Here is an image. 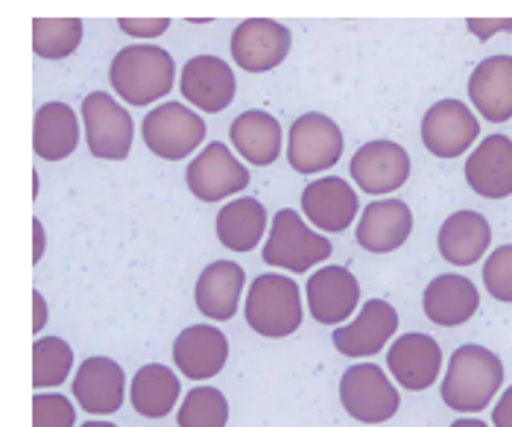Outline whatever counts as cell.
Masks as SVG:
<instances>
[{
  "instance_id": "obj_1",
  "label": "cell",
  "mask_w": 512,
  "mask_h": 427,
  "mask_svg": "<svg viewBox=\"0 0 512 427\" xmlns=\"http://www.w3.org/2000/svg\"><path fill=\"white\" fill-rule=\"evenodd\" d=\"M504 384V363L498 354L483 346H460L451 354L445 381H442V401L457 413H477L495 398Z\"/></svg>"
},
{
  "instance_id": "obj_2",
  "label": "cell",
  "mask_w": 512,
  "mask_h": 427,
  "mask_svg": "<svg viewBox=\"0 0 512 427\" xmlns=\"http://www.w3.org/2000/svg\"><path fill=\"white\" fill-rule=\"evenodd\" d=\"M109 79L129 106H150L158 97L170 94L176 82V65L170 53L156 44H132L112 59Z\"/></svg>"
},
{
  "instance_id": "obj_3",
  "label": "cell",
  "mask_w": 512,
  "mask_h": 427,
  "mask_svg": "<svg viewBox=\"0 0 512 427\" xmlns=\"http://www.w3.org/2000/svg\"><path fill=\"white\" fill-rule=\"evenodd\" d=\"M246 322L255 334L281 340L302 325V296L299 284L287 275L267 272L252 281L246 296Z\"/></svg>"
},
{
  "instance_id": "obj_4",
  "label": "cell",
  "mask_w": 512,
  "mask_h": 427,
  "mask_svg": "<svg viewBox=\"0 0 512 427\" xmlns=\"http://www.w3.org/2000/svg\"><path fill=\"white\" fill-rule=\"evenodd\" d=\"M331 252H334V246L322 234L311 232L308 223H302L299 211L281 208L273 220V232L267 237V246H264V261L276 270L305 272L322 264Z\"/></svg>"
},
{
  "instance_id": "obj_5",
  "label": "cell",
  "mask_w": 512,
  "mask_h": 427,
  "mask_svg": "<svg viewBox=\"0 0 512 427\" xmlns=\"http://www.w3.org/2000/svg\"><path fill=\"white\" fill-rule=\"evenodd\" d=\"M340 401L346 413L363 425L390 422L401 407L398 389L390 384L384 369L375 363H357L352 369H346L340 381Z\"/></svg>"
},
{
  "instance_id": "obj_6",
  "label": "cell",
  "mask_w": 512,
  "mask_h": 427,
  "mask_svg": "<svg viewBox=\"0 0 512 427\" xmlns=\"http://www.w3.org/2000/svg\"><path fill=\"white\" fill-rule=\"evenodd\" d=\"M205 129H208L205 120L182 103H164L141 123L144 144L150 147V153H156L164 161L191 156L205 141Z\"/></svg>"
},
{
  "instance_id": "obj_7",
  "label": "cell",
  "mask_w": 512,
  "mask_h": 427,
  "mask_svg": "<svg viewBox=\"0 0 512 427\" xmlns=\"http://www.w3.org/2000/svg\"><path fill=\"white\" fill-rule=\"evenodd\" d=\"M82 120L88 153L103 161H123L132 150V117L106 91H94L82 100Z\"/></svg>"
},
{
  "instance_id": "obj_8",
  "label": "cell",
  "mask_w": 512,
  "mask_h": 427,
  "mask_svg": "<svg viewBox=\"0 0 512 427\" xmlns=\"http://www.w3.org/2000/svg\"><path fill=\"white\" fill-rule=\"evenodd\" d=\"M340 156H343V132L331 117L308 112L290 126L287 158L296 173L302 176L322 173L334 167Z\"/></svg>"
},
{
  "instance_id": "obj_9",
  "label": "cell",
  "mask_w": 512,
  "mask_h": 427,
  "mask_svg": "<svg viewBox=\"0 0 512 427\" xmlns=\"http://www.w3.org/2000/svg\"><path fill=\"white\" fill-rule=\"evenodd\" d=\"M290 53V33L270 18H249L232 33V59L249 74H267Z\"/></svg>"
},
{
  "instance_id": "obj_10",
  "label": "cell",
  "mask_w": 512,
  "mask_h": 427,
  "mask_svg": "<svg viewBox=\"0 0 512 427\" xmlns=\"http://www.w3.org/2000/svg\"><path fill=\"white\" fill-rule=\"evenodd\" d=\"M188 188L202 202H217L226 196L240 194L249 185V170L237 161L226 144L214 141L188 164Z\"/></svg>"
},
{
  "instance_id": "obj_11",
  "label": "cell",
  "mask_w": 512,
  "mask_h": 427,
  "mask_svg": "<svg viewBox=\"0 0 512 427\" xmlns=\"http://www.w3.org/2000/svg\"><path fill=\"white\" fill-rule=\"evenodd\" d=\"M480 126L460 100H439L422 120V144L436 158L463 156L474 144Z\"/></svg>"
},
{
  "instance_id": "obj_12",
  "label": "cell",
  "mask_w": 512,
  "mask_h": 427,
  "mask_svg": "<svg viewBox=\"0 0 512 427\" xmlns=\"http://www.w3.org/2000/svg\"><path fill=\"white\" fill-rule=\"evenodd\" d=\"M182 97L197 106L199 112L214 115L223 112L235 100L237 79L226 59L217 56H194L182 68Z\"/></svg>"
},
{
  "instance_id": "obj_13",
  "label": "cell",
  "mask_w": 512,
  "mask_h": 427,
  "mask_svg": "<svg viewBox=\"0 0 512 427\" xmlns=\"http://www.w3.org/2000/svg\"><path fill=\"white\" fill-rule=\"evenodd\" d=\"M410 176V156L395 141H369L352 158V179L366 194H393Z\"/></svg>"
},
{
  "instance_id": "obj_14",
  "label": "cell",
  "mask_w": 512,
  "mask_h": 427,
  "mask_svg": "<svg viewBox=\"0 0 512 427\" xmlns=\"http://www.w3.org/2000/svg\"><path fill=\"white\" fill-rule=\"evenodd\" d=\"M395 328H398V313L393 305L384 299H372L360 308L355 322L337 328L331 340L346 357H372L387 346V340H393Z\"/></svg>"
},
{
  "instance_id": "obj_15",
  "label": "cell",
  "mask_w": 512,
  "mask_h": 427,
  "mask_svg": "<svg viewBox=\"0 0 512 427\" xmlns=\"http://www.w3.org/2000/svg\"><path fill=\"white\" fill-rule=\"evenodd\" d=\"M387 366L398 381V387L422 392L434 387L442 366V349L428 334H404L387 351Z\"/></svg>"
},
{
  "instance_id": "obj_16",
  "label": "cell",
  "mask_w": 512,
  "mask_h": 427,
  "mask_svg": "<svg viewBox=\"0 0 512 427\" xmlns=\"http://www.w3.org/2000/svg\"><path fill=\"white\" fill-rule=\"evenodd\" d=\"M229 360V340L211 325H191L173 343V363L191 381H205L220 375Z\"/></svg>"
},
{
  "instance_id": "obj_17",
  "label": "cell",
  "mask_w": 512,
  "mask_h": 427,
  "mask_svg": "<svg viewBox=\"0 0 512 427\" xmlns=\"http://www.w3.org/2000/svg\"><path fill=\"white\" fill-rule=\"evenodd\" d=\"M308 308L322 325H337L352 316L360 299V284L346 267H325L308 278Z\"/></svg>"
},
{
  "instance_id": "obj_18",
  "label": "cell",
  "mask_w": 512,
  "mask_h": 427,
  "mask_svg": "<svg viewBox=\"0 0 512 427\" xmlns=\"http://www.w3.org/2000/svg\"><path fill=\"white\" fill-rule=\"evenodd\" d=\"M466 182L483 199H507L512 194V141L489 135L466 161Z\"/></svg>"
},
{
  "instance_id": "obj_19",
  "label": "cell",
  "mask_w": 512,
  "mask_h": 427,
  "mask_svg": "<svg viewBox=\"0 0 512 427\" xmlns=\"http://www.w3.org/2000/svg\"><path fill=\"white\" fill-rule=\"evenodd\" d=\"M302 211L322 232H346L355 223L357 194L346 179L325 176L302 191Z\"/></svg>"
},
{
  "instance_id": "obj_20",
  "label": "cell",
  "mask_w": 512,
  "mask_h": 427,
  "mask_svg": "<svg viewBox=\"0 0 512 427\" xmlns=\"http://www.w3.org/2000/svg\"><path fill=\"white\" fill-rule=\"evenodd\" d=\"M123 369L112 357H88L74 378V395L79 407L94 416H109L123 404Z\"/></svg>"
},
{
  "instance_id": "obj_21",
  "label": "cell",
  "mask_w": 512,
  "mask_h": 427,
  "mask_svg": "<svg viewBox=\"0 0 512 427\" xmlns=\"http://www.w3.org/2000/svg\"><path fill=\"white\" fill-rule=\"evenodd\" d=\"M413 232V214L401 199H378L372 202L360 223H357V243L366 252H395L407 243Z\"/></svg>"
},
{
  "instance_id": "obj_22",
  "label": "cell",
  "mask_w": 512,
  "mask_h": 427,
  "mask_svg": "<svg viewBox=\"0 0 512 427\" xmlns=\"http://www.w3.org/2000/svg\"><path fill=\"white\" fill-rule=\"evenodd\" d=\"M492 243V226L477 211H457L451 214L436 237L439 255L454 267H472L477 264Z\"/></svg>"
},
{
  "instance_id": "obj_23",
  "label": "cell",
  "mask_w": 512,
  "mask_h": 427,
  "mask_svg": "<svg viewBox=\"0 0 512 427\" xmlns=\"http://www.w3.org/2000/svg\"><path fill=\"white\" fill-rule=\"evenodd\" d=\"M425 316L442 325V328H454V325H463L469 322L477 308H480V293L466 275H457V272H445L434 278L425 290Z\"/></svg>"
},
{
  "instance_id": "obj_24",
  "label": "cell",
  "mask_w": 512,
  "mask_h": 427,
  "mask_svg": "<svg viewBox=\"0 0 512 427\" xmlns=\"http://www.w3.org/2000/svg\"><path fill=\"white\" fill-rule=\"evenodd\" d=\"M472 106L492 123L512 117V56L483 59L469 77Z\"/></svg>"
},
{
  "instance_id": "obj_25",
  "label": "cell",
  "mask_w": 512,
  "mask_h": 427,
  "mask_svg": "<svg viewBox=\"0 0 512 427\" xmlns=\"http://www.w3.org/2000/svg\"><path fill=\"white\" fill-rule=\"evenodd\" d=\"M243 281H246V275L232 261L208 264L205 270L199 272L197 290H194L199 313L208 316V319H217V322L232 319L237 313L240 293H243Z\"/></svg>"
},
{
  "instance_id": "obj_26",
  "label": "cell",
  "mask_w": 512,
  "mask_h": 427,
  "mask_svg": "<svg viewBox=\"0 0 512 427\" xmlns=\"http://www.w3.org/2000/svg\"><path fill=\"white\" fill-rule=\"evenodd\" d=\"M232 144L249 164L267 167L281 153V126L270 112L249 109L237 115L232 123Z\"/></svg>"
},
{
  "instance_id": "obj_27",
  "label": "cell",
  "mask_w": 512,
  "mask_h": 427,
  "mask_svg": "<svg viewBox=\"0 0 512 427\" xmlns=\"http://www.w3.org/2000/svg\"><path fill=\"white\" fill-rule=\"evenodd\" d=\"M79 144V123L71 106L65 103H47L36 112V129H33V150L44 161H62L68 158Z\"/></svg>"
},
{
  "instance_id": "obj_28",
  "label": "cell",
  "mask_w": 512,
  "mask_h": 427,
  "mask_svg": "<svg viewBox=\"0 0 512 427\" xmlns=\"http://www.w3.org/2000/svg\"><path fill=\"white\" fill-rule=\"evenodd\" d=\"M267 211L258 199H232L217 214V237L232 252H249L261 243Z\"/></svg>"
},
{
  "instance_id": "obj_29",
  "label": "cell",
  "mask_w": 512,
  "mask_h": 427,
  "mask_svg": "<svg viewBox=\"0 0 512 427\" xmlns=\"http://www.w3.org/2000/svg\"><path fill=\"white\" fill-rule=\"evenodd\" d=\"M179 401V378L167 366H141L132 378V407L147 419H164Z\"/></svg>"
},
{
  "instance_id": "obj_30",
  "label": "cell",
  "mask_w": 512,
  "mask_h": 427,
  "mask_svg": "<svg viewBox=\"0 0 512 427\" xmlns=\"http://www.w3.org/2000/svg\"><path fill=\"white\" fill-rule=\"evenodd\" d=\"M82 41V21L77 18H36L33 50L41 59H65Z\"/></svg>"
},
{
  "instance_id": "obj_31",
  "label": "cell",
  "mask_w": 512,
  "mask_h": 427,
  "mask_svg": "<svg viewBox=\"0 0 512 427\" xmlns=\"http://www.w3.org/2000/svg\"><path fill=\"white\" fill-rule=\"evenodd\" d=\"M74 366V349L59 337H41L33 346V387H59Z\"/></svg>"
},
{
  "instance_id": "obj_32",
  "label": "cell",
  "mask_w": 512,
  "mask_h": 427,
  "mask_svg": "<svg viewBox=\"0 0 512 427\" xmlns=\"http://www.w3.org/2000/svg\"><path fill=\"white\" fill-rule=\"evenodd\" d=\"M229 425V401L220 389L194 387L179 410V427H226Z\"/></svg>"
},
{
  "instance_id": "obj_33",
  "label": "cell",
  "mask_w": 512,
  "mask_h": 427,
  "mask_svg": "<svg viewBox=\"0 0 512 427\" xmlns=\"http://www.w3.org/2000/svg\"><path fill=\"white\" fill-rule=\"evenodd\" d=\"M486 293L498 302H512V246H498L483 264Z\"/></svg>"
},
{
  "instance_id": "obj_34",
  "label": "cell",
  "mask_w": 512,
  "mask_h": 427,
  "mask_svg": "<svg viewBox=\"0 0 512 427\" xmlns=\"http://www.w3.org/2000/svg\"><path fill=\"white\" fill-rule=\"evenodd\" d=\"M77 410L65 395L36 392L33 398V427H74Z\"/></svg>"
},
{
  "instance_id": "obj_35",
  "label": "cell",
  "mask_w": 512,
  "mask_h": 427,
  "mask_svg": "<svg viewBox=\"0 0 512 427\" xmlns=\"http://www.w3.org/2000/svg\"><path fill=\"white\" fill-rule=\"evenodd\" d=\"M170 21L167 18H120V30L138 39H156L161 33H167Z\"/></svg>"
},
{
  "instance_id": "obj_36",
  "label": "cell",
  "mask_w": 512,
  "mask_h": 427,
  "mask_svg": "<svg viewBox=\"0 0 512 427\" xmlns=\"http://www.w3.org/2000/svg\"><path fill=\"white\" fill-rule=\"evenodd\" d=\"M469 30L480 41H489L495 33H510L512 18H501V21H480V18H472L469 21Z\"/></svg>"
},
{
  "instance_id": "obj_37",
  "label": "cell",
  "mask_w": 512,
  "mask_h": 427,
  "mask_svg": "<svg viewBox=\"0 0 512 427\" xmlns=\"http://www.w3.org/2000/svg\"><path fill=\"white\" fill-rule=\"evenodd\" d=\"M492 422L495 427H512V387L501 395V401L492 410Z\"/></svg>"
},
{
  "instance_id": "obj_38",
  "label": "cell",
  "mask_w": 512,
  "mask_h": 427,
  "mask_svg": "<svg viewBox=\"0 0 512 427\" xmlns=\"http://www.w3.org/2000/svg\"><path fill=\"white\" fill-rule=\"evenodd\" d=\"M33 305H36V322H33V331L41 334V328H44V322H47V305H44L41 293H33Z\"/></svg>"
},
{
  "instance_id": "obj_39",
  "label": "cell",
  "mask_w": 512,
  "mask_h": 427,
  "mask_svg": "<svg viewBox=\"0 0 512 427\" xmlns=\"http://www.w3.org/2000/svg\"><path fill=\"white\" fill-rule=\"evenodd\" d=\"M33 229H36V255H33V261L39 264L41 255H44V232H41V220H33Z\"/></svg>"
},
{
  "instance_id": "obj_40",
  "label": "cell",
  "mask_w": 512,
  "mask_h": 427,
  "mask_svg": "<svg viewBox=\"0 0 512 427\" xmlns=\"http://www.w3.org/2000/svg\"><path fill=\"white\" fill-rule=\"evenodd\" d=\"M451 427H486V422H480V419H460V422H454Z\"/></svg>"
},
{
  "instance_id": "obj_41",
  "label": "cell",
  "mask_w": 512,
  "mask_h": 427,
  "mask_svg": "<svg viewBox=\"0 0 512 427\" xmlns=\"http://www.w3.org/2000/svg\"><path fill=\"white\" fill-rule=\"evenodd\" d=\"M82 427H115V425H109V422H88V425H82Z\"/></svg>"
}]
</instances>
